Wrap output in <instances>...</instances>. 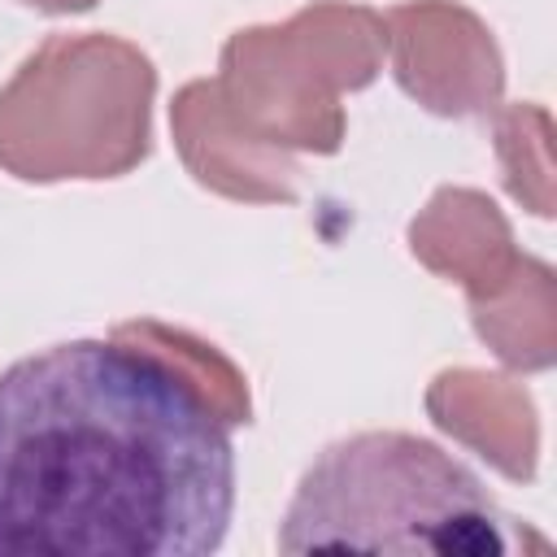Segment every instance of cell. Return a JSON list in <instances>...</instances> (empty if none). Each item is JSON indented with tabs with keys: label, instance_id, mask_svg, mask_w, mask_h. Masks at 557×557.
<instances>
[{
	"label": "cell",
	"instance_id": "11",
	"mask_svg": "<svg viewBox=\"0 0 557 557\" xmlns=\"http://www.w3.org/2000/svg\"><path fill=\"white\" fill-rule=\"evenodd\" d=\"M496 113V157H500V174L509 196L535 213V218H553V122L548 109L535 100L522 104H505L492 109Z\"/></svg>",
	"mask_w": 557,
	"mask_h": 557
},
{
	"label": "cell",
	"instance_id": "8",
	"mask_svg": "<svg viewBox=\"0 0 557 557\" xmlns=\"http://www.w3.org/2000/svg\"><path fill=\"white\" fill-rule=\"evenodd\" d=\"M409 252L431 274L457 283L466 300L492 296L522 261L505 213L474 187H440L409 222Z\"/></svg>",
	"mask_w": 557,
	"mask_h": 557
},
{
	"label": "cell",
	"instance_id": "7",
	"mask_svg": "<svg viewBox=\"0 0 557 557\" xmlns=\"http://www.w3.org/2000/svg\"><path fill=\"white\" fill-rule=\"evenodd\" d=\"M426 413L431 422L479 453L492 470H500L513 483L535 479L540 461V422L527 387L509 374L453 366L440 370L426 387Z\"/></svg>",
	"mask_w": 557,
	"mask_h": 557
},
{
	"label": "cell",
	"instance_id": "1",
	"mask_svg": "<svg viewBox=\"0 0 557 557\" xmlns=\"http://www.w3.org/2000/svg\"><path fill=\"white\" fill-rule=\"evenodd\" d=\"M231 509V426L139 339H70L0 374V557H205Z\"/></svg>",
	"mask_w": 557,
	"mask_h": 557
},
{
	"label": "cell",
	"instance_id": "4",
	"mask_svg": "<svg viewBox=\"0 0 557 557\" xmlns=\"http://www.w3.org/2000/svg\"><path fill=\"white\" fill-rule=\"evenodd\" d=\"M387 52L383 13L318 0L274 26H244L222 44L213 78L239 126L287 152L331 157L344 144V91L379 78Z\"/></svg>",
	"mask_w": 557,
	"mask_h": 557
},
{
	"label": "cell",
	"instance_id": "2",
	"mask_svg": "<svg viewBox=\"0 0 557 557\" xmlns=\"http://www.w3.org/2000/svg\"><path fill=\"white\" fill-rule=\"evenodd\" d=\"M548 553L440 444L409 431H361L331 444L296 483L278 553Z\"/></svg>",
	"mask_w": 557,
	"mask_h": 557
},
{
	"label": "cell",
	"instance_id": "12",
	"mask_svg": "<svg viewBox=\"0 0 557 557\" xmlns=\"http://www.w3.org/2000/svg\"><path fill=\"white\" fill-rule=\"evenodd\" d=\"M22 4L44 9V13H87V9L100 4V0H22Z\"/></svg>",
	"mask_w": 557,
	"mask_h": 557
},
{
	"label": "cell",
	"instance_id": "10",
	"mask_svg": "<svg viewBox=\"0 0 557 557\" xmlns=\"http://www.w3.org/2000/svg\"><path fill=\"white\" fill-rule=\"evenodd\" d=\"M113 331L139 339L144 348H152L157 357H165L209 405L213 413L226 422V426H244L252 418V396H248V379L244 370L222 352L213 348L209 339L183 331V326H165L157 318H135V322H117Z\"/></svg>",
	"mask_w": 557,
	"mask_h": 557
},
{
	"label": "cell",
	"instance_id": "3",
	"mask_svg": "<svg viewBox=\"0 0 557 557\" xmlns=\"http://www.w3.org/2000/svg\"><path fill=\"white\" fill-rule=\"evenodd\" d=\"M157 70L122 35H48L0 87V170L22 183L117 178L152 148Z\"/></svg>",
	"mask_w": 557,
	"mask_h": 557
},
{
	"label": "cell",
	"instance_id": "9",
	"mask_svg": "<svg viewBox=\"0 0 557 557\" xmlns=\"http://www.w3.org/2000/svg\"><path fill=\"white\" fill-rule=\"evenodd\" d=\"M479 339L513 370H548L557 361V278L544 261L522 257L518 270L483 300H470Z\"/></svg>",
	"mask_w": 557,
	"mask_h": 557
},
{
	"label": "cell",
	"instance_id": "6",
	"mask_svg": "<svg viewBox=\"0 0 557 557\" xmlns=\"http://www.w3.org/2000/svg\"><path fill=\"white\" fill-rule=\"evenodd\" d=\"M170 131L191 178L226 200L287 205L300 191V170L287 148L265 144L235 122L213 78L183 83L170 104Z\"/></svg>",
	"mask_w": 557,
	"mask_h": 557
},
{
	"label": "cell",
	"instance_id": "5",
	"mask_svg": "<svg viewBox=\"0 0 557 557\" xmlns=\"http://www.w3.org/2000/svg\"><path fill=\"white\" fill-rule=\"evenodd\" d=\"M392 74L435 117H483L500 109L505 61L487 22L457 0H405L383 13Z\"/></svg>",
	"mask_w": 557,
	"mask_h": 557
}]
</instances>
